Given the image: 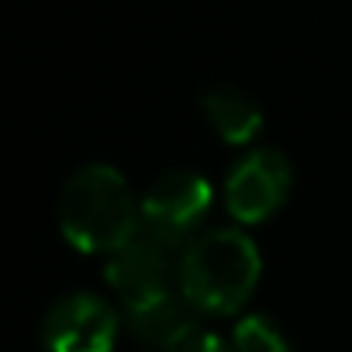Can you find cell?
<instances>
[{
	"instance_id": "1",
	"label": "cell",
	"mask_w": 352,
	"mask_h": 352,
	"mask_svg": "<svg viewBox=\"0 0 352 352\" xmlns=\"http://www.w3.org/2000/svg\"><path fill=\"white\" fill-rule=\"evenodd\" d=\"M59 228L73 249L90 256H114L142 232V204L118 169L100 162L83 166L63 187Z\"/></svg>"
},
{
	"instance_id": "2",
	"label": "cell",
	"mask_w": 352,
	"mask_h": 352,
	"mask_svg": "<svg viewBox=\"0 0 352 352\" xmlns=\"http://www.w3.org/2000/svg\"><path fill=\"white\" fill-rule=\"evenodd\" d=\"M263 273L256 242L239 228H214L197 235L180 252V290L201 314H235L252 297Z\"/></svg>"
},
{
	"instance_id": "3",
	"label": "cell",
	"mask_w": 352,
	"mask_h": 352,
	"mask_svg": "<svg viewBox=\"0 0 352 352\" xmlns=\"http://www.w3.org/2000/svg\"><path fill=\"white\" fill-rule=\"evenodd\" d=\"M211 204L214 190L208 176L194 169H173L159 176L142 197V232L184 252L208 221Z\"/></svg>"
},
{
	"instance_id": "4",
	"label": "cell",
	"mask_w": 352,
	"mask_h": 352,
	"mask_svg": "<svg viewBox=\"0 0 352 352\" xmlns=\"http://www.w3.org/2000/svg\"><path fill=\"white\" fill-rule=\"evenodd\" d=\"M294 187V173L283 152L252 148L245 152L225 180V208L239 225H259L273 218Z\"/></svg>"
},
{
	"instance_id": "5",
	"label": "cell",
	"mask_w": 352,
	"mask_h": 352,
	"mask_svg": "<svg viewBox=\"0 0 352 352\" xmlns=\"http://www.w3.org/2000/svg\"><path fill=\"white\" fill-rule=\"evenodd\" d=\"M176 276H180V249L152 239L148 232H138L128 245L107 256L104 270V280L118 294L124 311L169 294Z\"/></svg>"
},
{
	"instance_id": "6",
	"label": "cell",
	"mask_w": 352,
	"mask_h": 352,
	"mask_svg": "<svg viewBox=\"0 0 352 352\" xmlns=\"http://www.w3.org/2000/svg\"><path fill=\"white\" fill-rule=\"evenodd\" d=\"M118 331V311L97 294H69L56 300L42 321V342L49 352H111Z\"/></svg>"
},
{
	"instance_id": "7",
	"label": "cell",
	"mask_w": 352,
	"mask_h": 352,
	"mask_svg": "<svg viewBox=\"0 0 352 352\" xmlns=\"http://www.w3.org/2000/svg\"><path fill=\"white\" fill-rule=\"evenodd\" d=\"M197 314L201 311L180 290H169L148 304L128 307L124 324H128L131 338L148 352H184L197 338V331H204Z\"/></svg>"
},
{
	"instance_id": "8",
	"label": "cell",
	"mask_w": 352,
	"mask_h": 352,
	"mask_svg": "<svg viewBox=\"0 0 352 352\" xmlns=\"http://www.w3.org/2000/svg\"><path fill=\"white\" fill-rule=\"evenodd\" d=\"M201 107H204L208 124L228 145H249L263 131V107L256 104V97H249L245 90H239L232 83H218V87L204 90Z\"/></svg>"
},
{
	"instance_id": "9",
	"label": "cell",
	"mask_w": 352,
	"mask_h": 352,
	"mask_svg": "<svg viewBox=\"0 0 352 352\" xmlns=\"http://www.w3.org/2000/svg\"><path fill=\"white\" fill-rule=\"evenodd\" d=\"M232 352H290L283 331L266 314H249L232 331Z\"/></svg>"
},
{
	"instance_id": "10",
	"label": "cell",
	"mask_w": 352,
	"mask_h": 352,
	"mask_svg": "<svg viewBox=\"0 0 352 352\" xmlns=\"http://www.w3.org/2000/svg\"><path fill=\"white\" fill-rule=\"evenodd\" d=\"M184 352H232V342L221 338V335H214V331H197V338Z\"/></svg>"
}]
</instances>
